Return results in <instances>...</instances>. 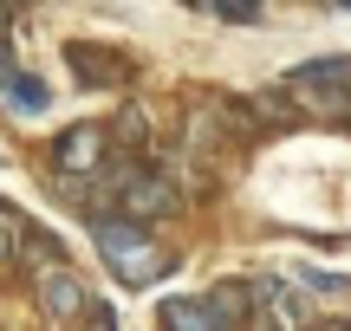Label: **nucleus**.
Wrapping results in <instances>:
<instances>
[{"label": "nucleus", "mask_w": 351, "mask_h": 331, "mask_svg": "<svg viewBox=\"0 0 351 331\" xmlns=\"http://www.w3.org/2000/svg\"><path fill=\"white\" fill-rule=\"evenodd\" d=\"M163 325H176V331H221V319H215L208 299H169V306H163Z\"/></svg>", "instance_id": "obj_6"}, {"label": "nucleus", "mask_w": 351, "mask_h": 331, "mask_svg": "<svg viewBox=\"0 0 351 331\" xmlns=\"http://www.w3.org/2000/svg\"><path fill=\"white\" fill-rule=\"evenodd\" d=\"M300 280L313 286L319 299H345V293H351V280H339V273H313V267H300Z\"/></svg>", "instance_id": "obj_8"}, {"label": "nucleus", "mask_w": 351, "mask_h": 331, "mask_svg": "<svg viewBox=\"0 0 351 331\" xmlns=\"http://www.w3.org/2000/svg\"><path fill=\"white\" fill-rule=\"evenodd\" d=\"M91 234H98V254L111 260V273H117L124 286H150V280H163V273H169V254H163L143 228H130V221L98 215V228H91Z\"/></svg>", "instance_id": "obj_2"}, {"label": "nucleus", "mask_w": 351, "mask_h": 331, "mask_svg": "<svg viewBox=\"0 0 351 331\" xmlns=\"http://www.w3.org/2000/svg\"><path fill=\"white\" fill-rule=\"evenodd\" d=\"M13 98V111H46V85L39 78H20V72H7V85H0Z\"/></svg>", "instance_id": "obj_7"}, {"label": "nucleus", "mask_w": 351, "mask_h": 331, "mask_svg": "<svg viewBox=\"0 0 351 331\" xmlns=\"http://www.w3.org/2000/svg\"><path fill=\"white\" fill-rule=\"evenodd\" d=\"M98 156H104V130H98V124L65 130V143H59V169H98Z\"/></svg>", "instance_id": "obj_5"}, {"label": "nucleus", "mask_w": 351, "mask_h": 331, "mask_svg": "<svg viewBox=\"0 0 351 331\" xmlns=\"http://www.w3.org/2000/svg\"><path fill=\"white\" fill-rule=\"evenodd\" d=\"M111 189H117V208H124L130 221H137V215L150 221V215H163V208L176 202V195H169V189H163L156 176H137V169H130V176H117Z\"/></svg>", "instance_id": "obj_3"}, {"label": "nucleus", "mask_w": 351, "mask_h": 331, "mask_svg": "<svg viewBox=\"0 0 351 331\" xmlns=\"http://www.w3.org/2000/svg\"><path fill=\"white\" fill-rule=\"evenodd\" d=\"M20 234H26V228H20V221L7 215V208H0V267H7V260L20 254Z\"/></svg>", "instance_id": "obj_9"}, {"label": "nucleus", "mask_w": 351, "mask_h": 331, "mask_svg": "<svg viewBox=\"0 0 351 331\" xmlns=\"http://www.w3.org/2000/svg\"><path fill=\"white\" fill-rule=\"evenodd\" d=\"M0 20H13V0H0Z\"/></svg>", "instance_id": "obj_10"}, {"label": "nucleus", "mask_w": 351, "mask_h": 331, "mask_svg": "<svg viewBox=\"0 0 351 331\" xmlns=\"http://www.w3.org/2000/svg\"><path fill=\"white\" fill-rule=\"evenodd\" d=\"M293 111L319 117V124H351V59H313L287 78Z\"/></svg>", "instance_id": "obj_1"}, {"label": "nucleus", "mask_w": 351, "mask_h": 331, "mask_svg": "<svg viewBox=\"0 0 351 331\" xmlns=\"http://www.w3.org/2000/svg\"><path fill=\"white\" fill-rule=\"evenodd\" d=\"M72 65L85 72V85H124L130 78L124 52H104V46H72Z\"/></svg>", "instance_id": "obj_4"}, {"label": "nucleus", "mask_w": 351, "mask_h": 331, "mask_svg": "<svg viewBox=\"0 0 351 331\" xmlns=\"http://www.w3.org/2000/svg\"><path fill=\"white\" fill-rule=\"evenodd\" d=\"M326 7H351V0H326Z\"/></svg>", "instance_id": "obj_11"}]
</instances>
